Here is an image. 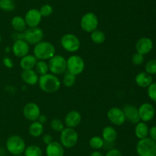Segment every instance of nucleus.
Listing matches in <instances>:
<instances>
[{
    "mask_svg": "<svg viewBox=\"0 0 156 156\" xmlns=\"http://www.w3.org/2000/svg\"><path fill=\"white\" fill-rule=\"evenodd\" d=\"M135 47L136 52L143 55H146L153 48V41L148 37H143L136 41Z\"/></svg>",
    "mask_w": 156,
    "mask_h": 156,
    "instance_id": "nucleus-16",
    "label": "nucleus"
},
{
    "mask_svg": "<svg viewBox=\"0 0 156 156\" xmlns=\"http://www.w3.org/2000/svg\"><path fill=\"white\" fill-rule=\"evenodd\" d=\"M24 40L29 44L35 45L43 41L44 32L39 27L28 28L23 32Z\"/></svg>",
    "mask_w": 156,
    "mask_h": 156,
    "instance_id": "nucleus-10",
    "label": "nucleus"
},
{
    "mask_svg": "<svg viewBox=\"0 0 156 156\" xmlns=\"http://www.w3.org/2000/svg\"><path fill=\"white\" fill-rule=\"evenodd\" d=\"M91 41L96 44H103L106 40V35H105V32H102L101 30H98L96 29L95 31L92 32L90 35Z\"/></svg>",
    "mask_w": 156,
    "mask_h": 156,
    "instance_id": "nucleus-27",
    "label": "nucleus"
},
{
    "mask_svg": "<svg viewBox=\"0 0 156 156\" xmlns=\"http://www.w3.org/2000/svg\"><path fill=\"white\" fill-rule=\"evenodd\" d=\"M5 147L10 154L15 156H19L24 153L26 144L22 137L18 135H12L6 140Z\"/></svg>",
    "mask_w": 156,
    "mask_h": 156,
    "instance_id": "nucleus-3",
    "label": "nucleus"
},
{
    "mask_svg": "<svg viewBox=\"0 0 156 156\" xmlns=\"http://www.w3.org/2000/svg\"><path fill=\"white\" fill-rule=\"evenodd\" d=\"M21 77L26 84H28L30 86H34L38 84V80H39V75L37 73V72L34 69L23 70L21 72Z\"/></svg>",
    "mask_w": 156,
    "mask_h": 156,
    "instance_id": "nucleus-20",
    "label": "nucleus"
},
{
    "mask_svg": "<svg viewBox=\"0 0 156 156\" xmlns=\"http://www.w3.org/2000/svg\"><path fill=\"white\" fill-rule=\"evenodd\" d=\"M30 44L24 39H17L14 41L12 46V51L17 58H23L28 54L30 51Z\"/></svg>",
    "mask_w": 156,
    "mask_h": 156,
    "instance_id": "nucleus-14",
    "label": "nucleus"
},
{
    "mask_svg": "<svg viewBox=\"0 0 156 156\" xmlns=\"http://www.w3.org/2000/svg\"><path fill=\"white\" fill-rule=\"evenodd\" d=\"M33 53L35 58L39 61H47L56 54V48L52 43L42 41L35 44Z\"/></svg>",
    "mask_w": 156,
    "mask_h": 156,
    "instance_id": "nucleus-2",
    "label": "nucleus"
},
{
    "mask_svg": "<svg viewBox=\"0 0 156 156\" xmlns=\"http://www.w3.org/2000/svg\"><path fill=\"white\" fill-rule=\"evenodd\" d=\"M37 121H39L40 122H41V123H42L43 125H44V124L45 123V122L47 121V117L45 116V115L41 114V115H40L39 118H38Z\"/></svg>",
    "mask_w": 156,
    "mask_h": 156,
    "instance_id": "nucleus-42",
    "label": "nucleus"
},
{
    "mask_svg": "<svg viewBox=\"0 0 156 156\" xmlns=\"http://www.w3.org/2000/svg\"><path fill=\"white\" fill-rule=\"evenodd\" d=\"M125 117L127 121L133 124H136L140 122V116H139L138 108L131 104H126L122 108Z\"/></svg>",
    "mask_w": 156,
    "mask_h": 156,
    "instance_id": "nucleus-17",
    "label": "nucleus"
},
{
    "mask_svg": "<svg viewBox=\"0 0 156 156\" xmlns=\"http://www.w3.org/2000/svg\"><path fill=\"white\" fill-rule=\"evenodd\" d=\"M136 151L139 156H156V142L149 137L140 139Z\"/></svg>",
    "mask_w": 156,
    "mask_h": 156,
    "instance_id": "nucleus-4",
    "label": "nucleus"
},
{
    "mask_svg": "<svg viewBox=\"0 0 156 156\" xmlns=\"http://www.w3.org/2000/svg\"><path fill=\"white\" fill-rule=\"evenodd\" d=\"M49 71L54 75L62 74L66 71V60L61 55L55 54L48 60Z\"/></svg>",
    "mask_w": 156,
    "mask_h": 156,
    "instance_id": "nucleus-8",
    "label": "nucleus"
},
{
    "mask_svg": "<svg viewBox=\"0 0 156 156\" xmlns=\"http://www.w3.org/2000/svg\"><path fill=\"white\" fill-rule=\"evenodd\" d=\"M34 68L35 71L40 76L46 74V73H47L49 72L48 63L46 61H37Z\"/></svg>",
    "mask_w": 156,
    "mask_h": 156,
    "instance_id": "nucleus-30",
    "label": "nucleus"
},
{
    "mask_svg": "<svg viewBox=\"0 0 156 156\" xmlns=\"http://www.w3.org/2000/svg\"><path fill=\"white\" fill-rule=\"evenodd\" d=\"M2 63L5 65V67H7V68L9 69L13 68L14 62L10 58H9V57H5L2 60Z\"/></svg>",
    "mask_w": 156,
    "mask_h": 156,
    "instance_id": "nucleus-39",
    "label": "nucleus"
},
{
    "mask_svg": "<svg viewBox=\"0 0 156 156\" xmlns=\"http://www.w3.org/2000/svg\"><path fill=\"white\" fill-rule=\"evenodd\" d=\"M24 154V156H43V151L38 145H30L26 147Z\"/></svg>",
    "mask_w": 156,
    "mask_h": 156,
    "instance_id": "nucleus-28",
    "label": "nucleus"
},
{
    "mask_svg": "<svg viewBox=\"0 0 156 156\" xmlns=\"http://www.w3.org/2000/svg\"><path fill=\"white\" fill-rule=\"evenodd\" d=\"M107 117L113 125L117 126L123 125L126 121L123 110L117 106L111 107L109 109L107 113Z\"/></svg>",
    "mask_w": 156,
    "mask_h": 156,
    "instance_id": "nucleus-11",
    "label": "nucleus"
},
{
    "mask_svg": "<svg viewBox=\"0 0 156 156\" xmlns=\"http://www.w3.org/2000/svg\"><path fill=\"white\" fill-rule=\"evenodd\" d=\"M39 11L42 17H49L53 14V8L50 4H45L41 6Z\"/></svg>",
    "mask_w": 156,
    "mask_h": 156,
    "instance_id": "nucleus-35",
    "label": "nucleus"
},
{
    "mask_svg": "<svg viewBox=\"0 0 156 156\" xmlns=\"http://www.w3.org/2000/svg\"><path fill=\"white\" fill-rule=\"evenodd\" d=\"M149 136L151 139H152L154 142H156V125H154L149 128Z\"/></svg>",
    "mask_w": 156,
    "mask_h": 156,
    "instance_id": "nucleus-40",
    "label": "nucleus"
},
{
    "mask_svg": "<svg viewBox=\"0 0 156 156\" xmlns=\"http://www.w3.org/2000/svg\"><path fill=\"white\" fill-rule=\"evenodd\" d=\"M42 140H43V142H44V143L46 145H47L53 142V137H52L51 135L45 134L44 136H43Z\"/></svg>",
    "mask_w": 156,
    "mask_h": 156,
    "instance_id": "nucleus-41",
    "label": "nucleus"
},
{
    "mask_svg": "<svg viewBox=\"0 0 156 156\" xmlns=\"http://www.w3.org/2000/svg\"><path fill=\"white\" fill-rule=\"evenodd\" d=\"M149 128L147 122H139L135 127V135L137 139H143L149 136Z\"/></svg>",
    "mask_w": 156,
    "mask_h": 156,
    "instance_id": "nucleus-25",
    "label": "nucleus"
},
{
    "mask_svg": "<svg viewBox=\"0 0 156 156\" xmlns=\"http://www.w3.org/2000/svg\"><path fill=\"white\" fill-rule=\"evenodd\" d=\"M78 141L79 134L75 128L65 127L60 132V143L64 148H73L78 143Z\"/></svg>",
    "mask_w": 156,
    "mask_h": 156,
    "instance_id": "nucleus-5",
    "label": "nucleus"
},
{
    "mask_svg": "<svg viewBox=\"0 0 156 156\" xmlns=\"http://www.w3.org/2000/svg\"><path fill=\"white\" fill-rule=\"evenodd\" d=\"M98 16L93 12H87L80 20L81 28L87 33H91L98 29Z\"/></svg>",
    "mask_w": 156,
    "mask_h": 156,
    "instance_id": "nucleus-9",
    "label": "nucleus"
},
{
    "mask_svg": "<svg viewBox=\"0 0 156 156\" xmlns=\"http://www.w3.org/2000/svg\"><path fill=\"white\" fill-rule=\"evenodd\" d=\"M12 50V48H11L10 47H6V48H5V51L8 52V51H9V50Z\"/></svg>",
    "mask_w": 156,
    "mask_h": 156,
    "instance_id": "nucleus-44",
    "label": "nucleus"
},
{
    "mask_svg": "<svg viewBox=\"0 0 156 156\" xmlns=\"http://www.w3.org/2000/svg\"><path fill=\"white\" fill-rule=\"evenodd\" d=\"M60 44L64 50L70 53L78 51L81 46L79 38L76 35L72 33H67L62 35L60 40Z\"/></svg>",
    "mask_w": 156,
    "mask_h": 156,
    "instance_id": "nucleus-7",
    "label": "nucleus"
},
{
    "mask_svg": "<svg viewBox=\"0 0 156 156\" xmlns=\"http://www.w3.org/2000/svg\"><path fill=\"white\" fill-rule=\"evenodd\" d=\"M37 62V59L34 54H27L20 60V67L23 70L34 69L35 65Z\"/></svg>",
    "mask_w": 156,
    "mask_h": 156,
    "instance_id": "nucleus-22",
    "label": "nucleus"
},
{
    "mask_svg": "<svg viewBox=\"0 0 156 156\" xmlns=\"http://www.w3.org/2000/svg\"><path fill=\"white\" fill-rule=\"evenodd\" d=\"M41 114V109L39 106L35 102H27L23 108V115L24 118L30 122L37 120Z\"/></svg>",
    "mask_w": 156,
    "mask_h": 156,
    "instance_id": "nucleus-13",
    "label": "nucleus"
},
{
    "mask_svg": "<svg viewBox=\"0 0 156 156\" xmlns=\"http://www.w3.org/2000/svg\"><path fill=\"white\" fill-rule=\"evenodd\" d=\"M15 9L14 0H0V9L5 12H12Z\"/></svg>",
    "mask_w": 156,
    "mask_h": 156,
    "instance_id": "nucleus-32",
    "label": "nucleus"
},
{
    "mask_svg": "<svg viewBox=\"0 0 156 156\" xmlns=\"http://www.w3.org/2000/svg\"><path fill=\"white\" fill-rule=\"evenodd\" d=\"M76 76H75V75L67 72L63 76V79H62V84H63L66 87H72L73 86H74L75 84H76Z\"/></svg>",
    "mask_w": 156,
    "mask_h": 156,
    "instance_id": "nucleus-33",
    "label": "nucleus"
},
{
    "mask_svg": "<svg viewBox=\"0 0 156 156\" xmlns=\"http://www.w3.org/2000/svg\"><path fill=\"white\" fill-rule=\"evenodd\" d=\"M26 24L28 28L38 27L42 21V15L39 9H29L24 15Z\"/></svg>",
    "mask_w": 156,
    "mask_h": 156,
    "instance_id": "nucleus-15",
    "label": "nucleus"
},
{
    "mask_svg": "<svg viewBox=\"0 0 156 156\" xmlns=\"http://www.w3.org/2000/svg\"><path fill=\"white\" fill-rule=\"evenodd\" d=\"M135 82L139 87L143 88H147L153 83V78L152 75L145 72H140L137 73L135 77Z\"/></svg>",
    "mask_w": 156,
    "mask_h": 156,
    "instance_id": "nucleus-21",
    "label": "nucleus"
},
{
    "mask_svg": "<svg viewBox=\"0 0 156 156\" xmlns=\"http://www.w3.org/2000/svg\"><path fill=\"white\" fill-rule=\"evenodd\" d=\"M145 70L150 75L156 74V59L148 61L145 65Z\"/></svg>",
    "mask_w": 156,
    "mask_h": 156,
    "instance_id": "nucleus-34",
    "label": "nucleus"
},
{
    "mask_svg": "<svg viewBox=\"0 0 156 156\" xmlns=\"http://www.w3.org/2000/svg\"><path fill=\"white\" fill-rule=\"evenodd\" d=\"M105 156H123V154L119 149L113 148L108 150V152L105 154Z\"/></svg>",
    "mask_w": 156,
    "mask_h": 156,
    "instance_id": "nucleus-38",
    "label": "nucleus"
},
{
    "mask_svg": "<svg viewBox=\"0 0 156 156\" xmlns=\"http://www.w3.org/2000/svg\"><path fill=\"white\" fill-rule=\"evenodd\" d=\"M64 148L60 142L53 141L46 147V154L47 156H64Z\"/></svg>",
    "mask_w": 156,
    "mask_h": 156,
    "instance_id": "nucleus-19",
    "label": "nucleus"
},
{
    "mask_svg": "<svg viewBox=\"0 0 156 156\" xmlns=\"http://www.w3.org/2000/svg\"><path fill=\"white\" fill-rule=\"evenodd\" d=\"M147 93L151 100L156 102V82H153L149 87H147Z\"/></svg>",
    "mask_w": 156,
    "mask_h": 156,
    "instance_id": "nucleus-36",
    "label": "nucleus"
},
{
    "mask_svg": "<svg viewBox=\"0 0 156 156\" xmlns=\"http://www.w3.org/2000/svg\"><path fill=\"white\" fill-rule=\"evenodd\" d=\"M140 121L149 122L153 119L155 115V110L153 105L149 102H143L138 108Z\"/></svg>",
    "mask_w": 156,
    "mask_h": 156,
    "instance_id": "nucleus-12",
    "label": "nucleus"
},
{
    "mask_svg": "<svg viewBox=\"0 0 156 156\" xmlns=\"http://www.w3.org/2000/svg\"><path fill=\"white\" fill-rule=\"evenodd\" d=\"M50 127H51L52 130L55 132H61L62 130L65 128V124L62 120H61L60 119H53L50 121Z\"/></svg>",
    "mask_w": 156,
    "mask_h": 156,
    "instance_id": "nucleus-31",
    "label": "nucleus"
},
{
    "mask_svg": "<svg viewBox=\"0 0 156 156\" xmlns=\"http://www.w3.org/2000/svg\"><path fill=\"white\" fill-rule=\"evenodd\" d=\"M85 61L83 58L77 54H73L66 60V70L69 73L77 76L83 73L85 70Z\"/></svg>",
    "mask_w": 156,
    "mask_h": 156,
    "instance_id": "nucleus-6",
    "label": "nucleus"
},
{
    "mask_svg": "<svg viewBox=\"0 0 156 156\" xmlns=\"http://www.w3.org/2000/svg\"><path fill=\"white\" fill-rule=\"evenodd\" d=\"M1 42H2V35H0V44H1Z\"/></svg>",
    "mask_w": 156,
    "mask_h": 156,
    "instance_id": "nucleus-45",
    "label": "nucleus"
},
{
    "mask_svg": "<svg viewBox=\"0 0 156 156\" xmlns=\"http://www.w3.org/2000/svg\"><path fill=\"white\" fill-rule=\"evenodd\" d=\"M81 121L82 115L77 110H72L69 112L64 118V124L69 128H76L80 124Z\"/></svg>",
    "mask_w": 156,
    "mask_h": 156,
    "instance_id": "nucleus-18",
    "label": "nucleus"
},
{
    "mask_svg": "<svg viewBox=\"0 0 156 156\" xmlns=\"http://www.w3.org/2000/svg\"><path fill=\"white\" fill-rule=\"evenodd\" d=\"M19 156H23V155H21H21H19Z\"/></svg>",
    "mask_w": 156,
    "mask_h": 156,
    "instance_id": "nucleus-46",
    "label": "nucleus"
},
{
    "mask_svg": "<svg viewBox=\"0 0 156 156\" xmlns=\"http://www.w3.org/2000/svg\"><path fill=\"white\" fill-rule=\"evenodd\" d=\"M38 85L44 93H53L59 90L61 87V81L56 75L47 73L39 76Z\"/></svg>",
    "mask_w": 156,
    "mask_h": 156,
    "instance_id": "nucleus-1",
    "label": "nucleus"
},
{
    "mask_svg": "<svg viewBox=\"0 0 156 156\" xmlns=\"http://www.w3.org/2000/svg\"><path fill=\"white\" fill-rule=\"evenodd\" d=\"M144 62V55L136 52L132 56V63L136 66L141 65Z\"/></svg>",
    "mask_w": 156,
    "mask_h": 156,
    "instance_id": "nucleus-37",
    "label": "nucleus"
},
{
    "mask_svg": "<svg viewBox=\"0 0 156 156\" xmlns=\"http://www.w3.org/2000/svg\"><path fill=\"white\" fill-rule=\"evenodd\" d=\"M117 138V132L114 127L107 125L102 130V139L105 142L114 143Z\"/></svg>",
    "mask_w": 156,
    "mask_h": 156,
    "instance_id": "nucleus-23",
    "label": "nucleus"
},
{
    "mask_svg": "<svg viewBox=\"0 0 156 156\" xmlns=\"http://www.w3.org/2000/svg\"><path fill=\"white\" fill-rule=\"evenodd\" d=\"M105 145V141L101 136H93L89 140V145L94 150H99L102 148Z\"/></svg>",
    "mask_w": 156,
    "mask_h": 156,
    "instance_id": "nucleus-29",
    "label": "nucleus"
},
{
    "mask_svg": "<svg viewBox=\"0 0 156 156\" xmlns=\"http://www.w3.org/2000/svg\"><path fill=\"white\" fill-rule=\"evenodd\" d=\"M90 156H105V154L100 151L99 150H94L90 154Z\"/></svg>",
    "mask_w": 156,
    "mask_h": 156,
    "instance_id": "nucleus-43",
    "label": "nucleus"
},
{
    "mask_svg": "<svg viewBox=\"0 0 156 156\" xmlns=\"http://www.w3.org/2000/svg\"><path fill=\"white\" fill-rule=\"evenodd\" d=\"M11 25L15 32H19V33H22L27 29V24H26L24 18L20 15H16L12 18L11 21Z\"/></svg>",
    "mask_w": 156,
    "mask_h": 156,
    "instance_id": "nucleus-24",
    "label": "nucleus"
},
{
    "mask_svg": "<svg viewBox=\"0 0 156 156\" xmlns=\"http://www.w3.org/2000/svg\"><path fill=\"white\" fill-rule=\"evenodd\" d=\"M28 132L33 137H40L44 132V125L37 120L32 122L28 127Z\"/></svg>",
    "mask_w": 156,
    "mask_h": 156,
    "instance_id": "nucleus-26",
    "label": "nucleus"
}]
</instances>
